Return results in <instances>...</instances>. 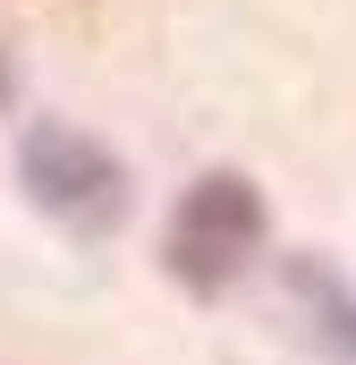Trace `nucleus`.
<instances>
[{
    "label": "nucleus",
    "mask_w": 356,
    "mask_h": 365,
    "mask_svg": "<svg viewBox=\"0 0 356 365\" xmlns=\"http://www.w3.org/2000/svg\"><path fill=\"white\" fill-rule=\"evenodd\" d=\"M17 187L68 238H110L127 221V162L68 119H26L17 128Z\"/></svg>",
    "instance_id": "f257e3e1"
},
{
    "label": "nucleus",
    "mask_w": 356,
    "mask_h": 365,
    "mask_svg": "<svg viewBox=\"0 0 356 365\" xmlns=\"http://www.w3.org/2000/svg\"><path fill=\"white\" fill-rule=\"evenodd\" d=\"M263 187L246 179V170H204V179L178 195L170 230H162V264H170L178 289H195V297H221L229 280L246 272L255 255H263Z\"/></svg>",
    "instance_id": "f03ea898"
},
{
    "label": "nucleus",
    "mask_w": 356,
    "mask_h": 365,
    "mask_svg": "<svg viewBox=\"0 0 356 365\" xmlns=\"http://www.w3.org/2000/svg\"><path fill=\"white\" fill-rule=\"evenodd\" d=\"M288 289L305 297V314H314V331L340 349V357H356V289L331 264H314V255H288Z\"/></svg>",
    "instance_id": "7ed1b4c3"
}]
</instances>
